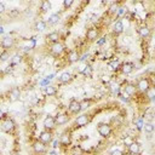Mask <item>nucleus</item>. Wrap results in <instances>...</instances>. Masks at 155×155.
<instances>
[{"instance_id":"f257e3e1","label":"nucleus","mask_w":155,"mask_h":155,"mask_svg":"<svg viewBox=\"0 0 155 155\" xmlns=\"http://www.w3.org/2000/svg\"><path fill=\"white\" fill-rule=\"evenodd\" d=\"M91 120H92V115L88 113L78 114V116L74 120V126L75 127H85L91 122Z\"/></svg>"},{"instance_id":"f03ea898","label":"nucleus","mask_w":155,"mask_h":155,"mask_svg":"<svg viewBox=\"0 0 155 155\" xmlns=\"http://www.w3.org/2000/svg\"><path fill=\"white\" fill-rule=\"evenodd\" d=\"M134 85H136V88H137L138 92L144 93L151 86V80L148 76H142V78H138L137 79V81H136Z\"/></svg>"},{"instance_id":"7ed1b4c3","label":"nucleus","mask_w":155,"mask_h":155,"mask_svg":"<svg viewBox=\"0 0 155 155\" xmlns=\"http://www.w3.org/2000/svg\"><path fill=\"white\" fill-rule=\"evenodd\" d=\"M16 130V122L12 117H8L6 116L2 121H1V131L5 132V133H10L12 134Z\"/></svg>"},{"instance_id":"20e7f679","label":"nucleus","mask_w":155,"mask_h":155,"mask_svg":"<svg viewBox=\"0 0 155 155\" xmlns=\"http://www.w3.org/2000/svg\"><path fill=\"white\" fill-rule=\"evenodd\" d=\"M97 131H98L99 136H102L103 138H108L113 133V127L110 126L109 122H99L97 125Z\"/></svg>"},{"instance_id":"39448f33","label":"nucleus","mask_w":155,"mask_h":155,"mask_svg":"<svg viewBox=\"0 0 155 155\" xmlns=\"http://www.w3.org/2000/svg\"><path fill=\"white\" fill-rule=\"evenodd\" d=\"M64 50H65V47H64V45H63L61 41L50 45V53H51L52 56H54V57L62 56V54L64 53Z\"/></svg>"},{"instance_id":"423d86ee","label":"nucleus","mask_w":155,"mask_h":155,"mask_svg":"<svg viewBox=\"0 0 155 155\" xmlns=\"http://www.w3.org/2000/svg\"><path fill=\"white\" fill-rule=\"evenodd\" d=\"M81 111V107H80V101H78L76 98H71L69 101L68 104V114L70 115H78Z\"/></svg>"},{"instance_id":"0eeeda50","label":"nucleus","mask_w":155,"mask_h":155,"mask_svg":"<svg viewBox=\"0 0 155 155\" xmlns=\"http://www.w3.org/2000/svg\"><path fill=\"white\" fill-rule=\"evenodd\" d=\"M31 150L36 155H42V154L47 153V145L44 144L42 142H40L39 139H36V140H34L31 143Z\"/></svg>"},{"instance_id":"6e6552de","label":"nucleus","mask_w":155,"mask_h":155,"mask_svg":"<svg viewBox=\"0 0 155 155\" xmlns=\"http://www.w3.org/2000/svg\"><path fill=\"white\" fill-rule=\"evenodd\" d=\"M58 142H59V147H63V148L70 147L71 145V132L65 131V132L61 133V136L58 138Z\"/></svg>"},{"instance_id":"1a4fd4ad","label":"nucleus","mask_w":155,"mask_h":155,"mask_svg":"<svg viewBox=\"0 0 155 155\" xmlns=\"http://www.w3.org/2000/svg\"><path fill=\"white\" fill-rule=\"evenodd\" d=\"M122 93L126 94L128 98H133L136 94H137V88H136V85L133 82H126L124 86H122Z\"/></svg>"},{"instance_id":"9d476101","label":"nucleus","mask_w":155,"mask_h":155,"mask_svg":"<svg viewBox=\"0 0 155 155\" xmlns=\"http://www.w3.org/2000/svg\"><path fill=\"white\" fill-rule=\"evenodd\" d=\"M15 44H16L15 38L11 36V35H6V36H4V38L1 39V41H0V46L4 48V51H8V50H11V48L15 46Z\"/></svg>"},{"instance_id":"9b49d317","label":"nucleus","mask_w":155,"mask_h":155,"mask_svg":"<svg viewBox=\"0 0 155 155\" xmlns=\"http://www.w3.org/2000/svg\"><path fill=\"white\" fill-rule=\"evenodd\" d=\"M42 126H44V130H47V131H54L57 125H56V120H54V116L53 115H47L44 121H42Z\"/></svg>"},{"instance_id":"f8f14e48","label":"nucleus","mask_w":155,"mask_h":155,"mask_svg":"<svg viewBox=\"0 0 155 155\" xmlns=\"http://www.w3.org/2000/svg\"><path fill=\"white\" fill-rule=\"evenodd\" d=\"M99 38V29L97 27H90L86 30V40L88 42H93Z\"/></svg>"},{"instance_id":"ddd939ff","label":"nucleus","mask_w":155,"mask_h":155,"mask_svg":"<svg viewBox=\"0 0 155 155\" xmlns=\"http://www.w3.org/2000/svg\"><path fill=\"white\" fill-rule=\"evenodd\" d=\"M40 142H42L44 144H51V142L53 140V132L52 131H47V130H44L39 133V138H38Z\"/></svg>"},{"instance_id":"4468645a","label":"nucleus","mask_w":155,"mask_h":155,"mask_svg":"<svg viewBox=\"0 0 155 155\" xmlns=\"http://www.w3.org/2000/svg\"><path fill=\"white\" fill-rule=\"evenodd\" d=\"M124 30H125V27H124V23H122L121 19H117V21H115L113 23V25H111V34L114 36H117V35L122 34Z\"/></svg>"},{"instance_id":"2eb2a0df","label":"nucleus","mask_w":155,"mask_h":155,"mask_svg":"<svg viewBox=\"0 0 155 155\" xmlns=\"http://www.w3.org/2000/svg\"><path fill=\"white\" fill-rule=\"evenodd\" d=\"M70 116L68 113H57L54 115V120H56V125L57 126H63L65 124H68Z\"/></svg>"},{"instance_id":"dca6fc26","label":"nucleus","mask_w":155,"mask_h":155,"mask_svg":"<svg viewBox=\"0 0 155 155\" xmlns=\"http://www.w3.org/2000/svg\"><path fill=\"white\" fill-rule=\"evenodd\" d=\"M136 65L133 62H124L121 65H120V71L124 74V75H130L131 73H133Z\"/></svg>"},{"instance_id":"f3484780","label":"nucleus","mask_w":155,"mask_h":155,"mask_svg":"<svg viewBox=\"0 0 155 155\" xmlns=\"http://www.w3.org/2000/svg\"><path fill=\"white\" fill-rule=\"evenodd\" d=\"M127 151L131 155H139L142 153V145L138 142H132L130 145H127Z\"/></svg>"},{"instance_id":"a211bd4d","label":"nucleus","mask_w":155,"mask_h":155,"mask_svg":"<svg viewBox=\"0 0 155 155\" xmlns=\"http://www.w3.org/2000/svg\"><path fill=\"white\" fill-rule=\"evenodd\" d=\"M137 33H138V35H139L142 39H148V38L151 35V28H150L149 25H147V24H143V25L138 27Z\"/></svg>"},{"instance_id":"6ab92c4d","label":"nucleus","mask_w":155,"mask_h":155,"mask_svg":"<svg viewBox=\"0 0 155 155\" xmlns=\"http://www.w3.org/2000/svg\"><path fill=\"white\" fill-rule=\"evenodd\" d=\"M79 57H80V53L78 52V50H74V48L73 50H69L67 52V56H65L67 62L69 64H73L75 62H79Z\"/></svg>"},{"instance_id":"aec40b11","label":"nucleus","mask_w":155,"mask_h":155,"mask_svg":"<svg viewBox=\"0 0 155 155\" xmlns=\"http://www.w3.org/2000/svg\"><path fill=\"white\" fill-rule=\"evenodd\" d=\"M21 94H22V92H21L19 87H12L7 93V98L10 99V102H16L19 99Z\"/></svg>"},{"instance_id":"412c9836","label":"nucleus","mask_w":155,"mask_h":155,"mask_svg":"<svg viewBox=\"0 0 155 155\" xmlns=\"http://www.w3.org/2000/svg\"><path fill=\"white\" fill-rule=\"evenodd\" d=\"M46 41H47L50 45H51V44H54V42L61 41V34H59V31L53 30V31L48 33V34L46 35Z\"/></svg>"},{"instance_id":"4be33fe9","label":"nucleus","mask_w":155,"mask_h":155,"mask_svg":"<svg viewBox=\"0 0 155 155\" xmlns=\"http://www.w3.org/2000/svg\"><path fill=\"white\" fill-rule=\"evenodd\" d=\"M73 79H74V76H73V74L69 73V71H64V73H62V74L57 78V80H58L61 84H69L70 81H73Z\"/></svg>"},{"instance_id":"5701e85b","label":"nucleus","mask_w":155,"mask_h":155,"mask_svg":"<svg viewBox=\"0 0 155 155\" xmlns=\"http://www.w3.org/2000/svg\"><path fill=\"white\" fill-rule=\"evenodd\" d=\"M59 21H61V16H59L58 13H53V15H51V16L48 17V19H47L46 24H47L48 27H53V25L58 24V22H59Z\"/></svg>"},{"instance_id":"b1692460","label":"nucleus","mask_w":155,"mask_h":155,"mask_svg":"<svg viewBox=\"0 0 155 155\" xmlns=\"http://www.w3.org/2000/svg\"><path fill=\"white\" fill-rule=\"evenodd\" d=\"M80 74H82L84 76H86V78H91L92 76V74H93V68H92V65H90V64H84V69H82V71L80 73Z\"/></svg>"},{"instance_id":"393cba45","label":"nucleus","mask_w":155,"mask_h":155,"mask_svg":"<svg viewBox=\"0 0 155 155\" xmlns=\"http://www.w3.org/2000/svg\"><path fill=\"white\" fill-rule=\"evenodd\" d=\"M120 65H121V63L119 62V59H113V61L108 62V68H109L110 70H113V71L120 70Z\"/></svg>"},{"instance_id":"a878e982","label":"nucleus","mask_w":155,"mask_h":155,"mask_svg":"<svg viewBox=\"0 0 155 155\" xmlns=\"http://www.w3.org/2000/svg\"><path fill=\"white\" fill-rule=\"evenodd\" d=\"M46 27H47V24H46V22L42 21V19L36 21L35 24H34V29H35L36 31H44V30L46 29Z\"/></svg>"},{"instance_id":"bb28decb","label":"nucleus","mask_w":155,"mask_h":155,"mask_svg":"<svg viewBox=\"0 0 155 155\" xmlns=\"http://www.w3.org/2000/svg\"><path fill=\"white\" fill-rule=\"evenodd\" d=\"M69 154L70 155H84V149L80 145H71Z\"/></svg>"},{"instance_id":"cd10ccee","label":"nucleus","mask_w":155,"mask_h":155,"mask_svg":"<svg viewBox=\"0 0 155 155\" xmlns=\"http://www.w3.org/2000/svg\"><path fill=\"white\" fill-rule=\"evenodd\" d=\"M45 94L51 97V96H56L57 94V87L53 85H48L45 87Z\"/></svg>"},{"instance_id":"c85d7f7f","label":"nucleus","mask_w":155,"mask_h":155,"mask_svg":"<svg viewBox=\"0 0 155 155\" xmlns=\"http://www.w3.org/2000/svg\"><path fill=\"white\" fill-rule=\"evenodd\" d=\"M143 130H144L147 133L151 134V133L154 132V130H155V126H154V124H153L151 121H145V122L143 124Z\"/></svg>"},{"instance_id":"c756f323","label":"nucleus","mask_w":155,"mask_h":155,"mask_svg":"<svg viewBox=\"0 0 155 155\" xmlns=\"http://www.w3.org/2000/svg\"><path fill=\"white\" fill-rule=\"evenodd\" d=\"M50 10H51V2H50L48 0H44V1L40 2V11H41L42 13L48 12Z\"/></svg>"},{"instance_id":"7c9ffc66","label":"nucleus","mask_w":155,"mask_h":155,"mask_svg":"<svg viewBox=\"0 0 155 155\" xmlns=\"http://www.w3.org/2000/svg\"><path fill=\"white\" fill-rule=\"evenodd\" d=\"M120 6H121L120 2H111L109 5V7H108V12L110 15H116V12H117V10H119Z\"/></svg>"},{"instance_id":"2f4dec72","label":"nucleus","mask_w":155,"mask_h":155,"mask_svg":"<svg viewBox=\"0 0 155 155\" xmlns=\"http://www.w3.org/2000/svg\"><path fill=\"white\" fill-rule=\"evenodd\" d=\"M91 104H92V101H91L90 98H84V99L80 101L81 110H86V109H88V108L91 107Z\"/></svg>"},{"instance_id":"473e14b6","label":"nucleus","mask_w":155,"mask_h":155,"mask_svg":"<svg viewBox=\"0 0 155 155\" xmlns=\"http://www.w3.org/2000/svg\"><path fill=\"white\" fill-rule=\"evenodd\" d=\"M144 94H145V97H148L149 101H154V98H155V88L153 87V85L144 92Z\"/></svg>"},{"instance_id":"72a5a7b5","label":"nucleus","mask_w":155,"mask_h":155,"mask_svg":"<svg viewBox=\"0 0 155 155\" xmlns=\"http://www.w3.org/2000/svg\"><path fill=\"white\" fill-rule=\"evenodd\" d=\"M10 61H11V65L19 64L21 61H22V56H21V54H15V56H12V57L10 58Z\"/></svg>"},{"instance_id":"f704fd0d","label":"nucleus","mask_w":155,"mask_h":155,"mask_svg":"<svg viewBox=\"0 0 155 155\" xmlns=\"http://www.w3.org/2000/svg\"><path fill=\"white\" fill-rule=\"evenodd\" d=\"M143 124H144V121H143L142 117L134 119V125H136V128H137L138 131H142V130H143Z\"/></svg>"},{"instance_id":"c9c22d12","label":"nucleus","mask_w":155,"mask_h":155,"mask_svg":"<svg viewBox=\"0 0 155 155\" xmlns=\"http://www.w3.org/2000/svg\"><path fill=\"white\" fill-rule=\"evenodd\" d=\"M10 59V53H8V51H2L1 53H0V62H6V61H8Z\"/></svg>"},{"instance_id":"e433bc0d","label":"nucleus","mask_w":155,"mask_h":155,"mask_svg":"<svg viewBox=\"0 0 155 155\" xmlns=\"http://www.w3.org/2000/svg\"><path fill=\"white\" fill-rule=\"evenodd\" d=\"M105 42H107V36H99V38L96 40V45L99 46V47L103 46Z\"/></svg>"},{"instance_id":"4c0bfd02","label":"nucleus","mask_w":155,"mask_h":155,"mask_svg":"<svg viewBox=\"0 0 155 155\" xmlns=\"http://www.w3.org/2000/svg\"><path fill=\"white\" fill-rule=\"evenodd\" d=\"M125 12H126V8H125V7H122V6H120V7H119V10H117V12H116V15H115V17H116V18H120Z\"/></svg>"},{"instance_id":"58836bf2","label":"nucleus","mask_w":155,"mask_h":155,"mask_svg":"<svg viewBox=\"0 0 155 155\" xmlns=\"http://www.w3.org/2000/svg\"><path fill=\"white\" fill-rule=\"evenodd\" d=\"M73 4H74V1H73V0H64V1H63V7L67 10V8H69Z\"/></svg>"},{"instance_id":"ea45409f","label":"nucleus","mask_w":155,"mask_h":155,"mask_svg":"<svg viewBox=\"0 0 155 155\" xmlns=\"http://www.w3.org/2000/svg\"><path fill=\"white\" fill-rule=\"evenodd\" d=\"M109 155H125V153H124L121 149H114V150L110 151Z\"/></svg>"},{"instance_id":"a19ab883","label":"nucleus","mask_w":155,"mask_h":155,"mask_svg":"<svg viewBox=\"0 0 155 155\" xmlns=\"http://www.w3.org/2000/svg\"><path fill=\"white\" fill-rule=\"evenodd\" d=\"M88 58H90V54L88 53H84V54H81L79 57V62H86Z\"/></svg>"},{"instance_id":"79ce46f5","label":"nucleus","mask_w":155,"mask_h":155,"mask_svg":"<svg viewBox=\"0 0 155 155\" xmlns=\"http://www.w3.org/2000/svg\"><path fill=\"white\" fill-rule=\"evenodd\" d=\"M51 143H52V148H53V149H57V148L59 147V142H58V139H54V140H52Z\"/></svg>"},{"instance_id":"37998d69","label":"nucleus","mask_w":155,"mask_h":155,"mask_svg":"<svg viewBox=\"0 0 155 155\" xmlns=\"http://www.w3.org/2000/svg\"><path fill=\"white\" fill-rule=\"evenodd\" d=\"M132 142H133V139H132L131 137H127V138L124 140V143H125V145H126V147H127V145H130Z\"/></svg>"},{"instance_id":"c03bdc74","label":"nucleus","mask_w":155,"mask_h":155,"mask_svg":"<svg viewBox=\"0 0 155 155\" xmlns=\"http://www.w3.org/2000/svg\"><path fill=\"white\" fill-rule=\"evenodd\" d=\"M6 11V7H5V4L0 1V15H2L4 12Z\"/></svg>"},{"instance_id":"a18cd8bd","label":"nucleus","mask_w":155,"mask_h":155,"mask_svg":"<svg viewBox=\"0 0 155 155\" xmlns=\"http://www.w3.org/2000/svg\"><path fill=\"white\" fill-rule=\"evenodd\" d=\"M5 117H6V115H5L4 110H2V109H0V121H2Z\"/></svg>"},{"instance_id":"49530a36","label":"nucleus","mask_w":155,"mask_h":155,"mask_svg":"<svg viewBox=\"0 0 155 155\" xmlns=\"http://www.w3.org/2000/svg\"><path fill=\"white\" fill-rule=\"evenodd\" d=\"M47 154H48V155H58V154L56 153V150H54V149H53V150H50Z\"/></svg>"},{"instance_id":"de8ad7c7","label":"nucleus","mask_w":155,"mask_h":155,"mask_svg":"<svg viewBox=\"0 0 155 155\" xmlns=\"http://www.w3.org/2000/svg\"><path fill=\"white\" fill-rule=\"evenodd\" d=\"M10 155H19V153H18L17 150H13V151L10 153Z\"/></svg>"},{"instance_id":"09e8293b","label":"nucleus","mask_w":155,"mask_h":155,"mask_svg":"<svg viewBox=\"0 0 155 155\" xmlns=\"http://www.w3.org/2000/svg\"><path fill=\"white\" fill-rule=\"evenodd\" d=\"M0 155H1V154H0Z\"/></svg>"}]
</instances>
